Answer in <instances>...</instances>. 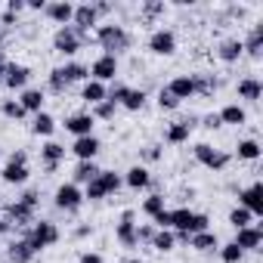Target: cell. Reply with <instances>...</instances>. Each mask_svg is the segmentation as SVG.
<instances>
[{
    "mask_svg": "<svg viewBox=\"0 0 263 263\" xmlns=\"http://www.w3.org/2000/svg\"><path fill=\"white\" fill-rule=\"evenodd\" d=\"M146 47H149L152 56H164V59H167V56L177 53V34H174L171 28H155V31L149 34Z\"/></svg>",
    "mask_w": 263,
    "mask_h": 263,
    "instance_id": "ba28073f",
    "label": "cell"
},
{
    "mask_svg": "<svg viewBox=\"0 0 263 263\" xmlns=\"http://www.w3.org/2000/svg\"><path fill=\"white\" fill-rule=\"evenodd\" d=\"M28 177H31L28 164H10V161H7L4 167H0V180H4L7 186H25Z\"/></svg>",
    "mask_w": 263,
    "mask_h": 263,
    "instance_id": "4316f807",
    "label": "cell"
},
{
    "mask_svg": "<svg viewBox=\"0 0 263 263\" xmlns=\"http://www.w3.org/2000/svg\"><path fill=\"white\" fill-rule=\"evenodd\" d=\"M71 235H74L78 241H81V238H90V235H93V226H90V223H81V226H74Z\"/></svg>",
    "mask_w": 263,
    "mask_h": 263,
    "instance_id": "91938a15",
    "label": "cell"
},
{
    "mask_svg": "<svg viewBox=\"0 0 263 263\" xmlns=\"http://www.w3.org/2000/svg\"><path fill=\"white\" fill-rule=\"evenodd\" d=\"M192 155H195V161H198L201 167H208V171H214V174H217V171H226L229 161H232L229 152H223V149H217V146H211V143H195Z\"/></svg>",
    "mask_w": 263,
    "mask_h": 263,
    "instance_id": "277c9868",
    "label": "cell"
},
{
    "mask_svg": "<svg viewBox=\"0 0 263 263\" xmlns=\"http://www.w3.org/2000/svg\"><path fill=\"white\" fill-rule=\"evenodd\" d=\"M164 90L174 96V99H192L195 96V81H192V74H177V78H171L167 84H164Z\"/></svg>",
    "mask_w": 263,
    "mask_h": 263,
    "instance_id": "ac0fdd59",
    "label": "cell"
},
{
    "mask_svg": "<svg viewBox=\"0 0 263 263\" xmlns=\"http://www.w3.org/2000/svg\"><path fill=\"white\" fill-rule=\"evenodd\" d=\"M4 74H7V59L0 56V84H4Z\"/></svg>",
    "mask_w": 263,
    "mask_h": 263,
    "instance_id": "be15d7a7",
    "label": "cell"
},
{
    "mask_svg": "<svg viewBox=\"0 0 263 263\" xmlns=\"http://www.w3.org/2000/svg\"><path fill=\"white\" fill-rule=\"evenodd\" d=\"M115 111H118V105H115V102H108V99H102L99 105H93V108H90L93 121H115Z\"/></svg>",
    "mask_w": 263,
    "mask_h": 263,
    "instance_id": "7bdbcfd3",
    "label": "cell"
},
{
    "mask_svg": "<svg viewBox=\"0 0 263 263\" xmlns=\"http://www.w3.org/2000/svg\"><path fill=\"white\" fill-rule=\"evenodd\" d=\"M7 161H10V164H28V152H25V149H13Z\"/></svg>",
    "mask_w": 263,
    "mask_h": 263,
    "instance_id": "6f0895ef",
    "label": "cell"
},
{
    "mask_svg": "<svg viewBox=\"0 0 263 263\" xmlns=\"http://www.w3.org/2000/svg\"><path fill=\"white\" fill-rule=\"evenodd\" d=\"M158 254H171L174 248H177V238H174V232L171 229H155V235H152V241H149Z\"/></svg>",
    "mask_w": 263,
    "mask_h": 263,
    "instance_id": "d590c367",
    "label": "cell"
},
{
    "mask_svg": "<svg viewBox=\"0 0 263 263\" xmlns=\"http://www.w3.org/2000/svg\"><path fill=\"white\" fill-rule=\"evenodd\" d=\"M115 238L121 248H137V211L134 208H124L115 226Z\"/></svg>",
    "mask_w": 263,
    "mask_h": 263,
    "instance_id": "8992f818",
    "label": "cell"
},
{
    "mask_svg": "<svg viewBox=\"0 0 263 263\" xmlns=\"http://www.w3.org/2000/svg\"><path fill=\"white\" fill-rule=\"evenodd\" d=\"M217 115H220V124H229V127H241V124H248V111H245V105H238V102L223 105Z\"/></svg>",
    "mask_w": 263,
    "mask_h": 263,
    "instance_id": "4dcf8cb0",
    "label": "cell"
},
{
    "mask_svg": "<svg viewBox=\"0 0 263 263\" xmlns=\"http://www.w3.org/2000/svg\"><path fill=\"white\" fill-rule=\"evenodd\" d=\"M0 251H4V248H0Z\"/></svg>",
    "mask_w": 263,
    "mask_h": 263,
    "instance_id": "003e7915",
    "label": "cell"
},
{
    "mask_svg": "<svg viewBox=\"0 0 263 263\" xmlns=\"http://www.w3.org/2000/svg\"><path fill=\"white\" fill-rule=\"evenodd\" d=\"M25 7H28V10H41V13H44V10H47V0H28Z\"/></svg>",
    "mask_w": 263,
    "mask_h": 263,
    "instance_id": "94428289",
    "label": "cell"
},
{
    "mask_svg": "<svg viewBox=\"0 0 263 263\" xmlns=\"http://www.w3.org/2000/svg\"><path fill=\"white\" fill-rule=\"evenodd\" d=\"M87 41H90V34H81L74 25H62V28H56V34H53V50H56L62 59H74L78 50H81Z\"/></svg>",
    "mask_w": 263,
    "mask_h": 263,
    "instance_id": "3957f363",
    "label": "cell"
},
{
    "mask_svg": "<svg viewBox=\"0 0 263 263\" xmlns=\"http://www.w3.org/2000/svg\"><path fill=\"white\" fill-rule=\"evenodd\" d=\"M28 81H31V68L25 62H7V74H4V87L7 90L22 93L28 87Z\"/></svg>",
    "mask_w": 263,
    "mask_h": 263,
    "instance_id": "30bf717a",
    "label": "cell"
},
{
    "mask_svg": "<svg viewBox=\"0 0 263 263\" xmlns=\"http://www.w3.org/2000/svg\"><path fill=\"white\" fill-rule=\"evenodd\" d=\"M90 81H99V84H108V81H115L118 78V71H121V62H118V56H108V53H99L90 65Z\"/></svg>",
    "mask_w": 263,
    "mask_h": 263,
    "instance_id": "52a82bcc",
    "label": "cell"
},
{
    "mask_svg": "<svg viewBox=\"0 0 263 263\" xmlns=\"http://www.w3.org/2000/svg\"><path fill=\"white\" fill-rule=\"evenodd\" d=\"M47 90H50V93H56V96H62V93L68 90V84H65V78L59 74V68H53V71L47 74Z\"/></svg>",
    "mask_w": 263,
    "mask_h": 263,
    "instance_id": "f6af8a7d",
    "label": "cell"
},
{
    "mask_svg": "<svg viewBox=\"0 0 263 263\" xmlns=\"http://www.w3.org/2000/svg\"><path fill=\"white\" fill-rule=\"evenodd\" d=\"M81 99L93 108V105H99L102 99H108V84H99V81H84V87H81Z\"/></svg>",
    "mask_w": 263,
    "mask_h": 263,
    "instance_id": "f1b7e54d",
    "label": "cell"
},
{
    "mask_svg": "<svg viewBox=\"0 0 263 263\" xmlns=\"http://www.w3.org/2000/svg\"><path fill=\"white\" fill-rule=\"evenodd\" d=\"M99 149H102V143H99L96 134H90V137H78V140L71 143V152H74L78 161H96Z\"/></svg>",
    "mask_w": 263,
    "mask_h": 263,
    "instance_id": "2e32d148",
    "label": "cell"
},
{
    "mask_svg": "<svg viewBox=\"0 0 263 263\" xmlns=\"http://www.w3.org/2000/svg\"><path fill=\"white\" fill-rule=\"evenodd\" d=\"M78 263H105V260H102V254H96V251H81V254H78Z\"/></svg>",
    "mask_w": 263,
    "mask_h": 263,
    "instance_id": "9f6ffc18",
    "label": "cell"
},
{
    "mask_svg": "<svg viewBox=\"0 0 263 263\" xmlns=\"http://www.w3.org/2000/svg\"><path fill=\"white\" fill-rule=\"evenodd\" d=\"M53 204H56V211L78 214V211H81V204H84V189H81V186H74L71 180H68V183H59V186H56V192H53Z\"/></svg>",
    "mask_w": 263,
    "mask_h": 263,
    "instance_id": "5b68a950",
    "label": "cell"
},
{
    "mask_svg": "<svg viewBox=\"0 0 263 263\" xmlns=\"http://www.w3.org/2000/svg\"><path fill=\"white\" fill-rule=\"evenodd\" d=\"M16 25H19V16H13L10 10L0 13V28H7V31H10V28H16Z\"/></svg>",
    "mask_w": 263,
    "mask_h": 263,
    "instance_id": "f5cc1de1",
    "label": "cell"
},
{
    "mask_svg": "<svg viewBox=\"0 0 263 263\" xmlns=\"http://www.w3.org/2000/svg\"><path fill=\"white\" fill-rule=\"evenodd\" d=\"M204 229H211V217H208V214H201V211H195V220H192V226H189V235L204 232Z\"/></svg>",
    "mask_w": 263,
    "mask_h": 263,
    "instance_id": "c3c4849f",
    "label": "cell"
},
{
    "mask_svg": "<svg viewBox=\"0 0 263 263\" xmlns=\"http://www.w3.org/2000/svg\"><path fill=\"white\" fill-rule=\"evenodd\" d=\"M146 99H149V93H146L143 87H127V93H124L121 105H124L127 111H140V108L146 105Z\"/></svg>",
    "mask_w": 263,
    "mask_h": 263,
    "instance_id": "e575fe53",
    "label": "cell"
},
{
    "mask_svg": "<svg viewBox=\"0 0 263 263\" xmlns=\"http://www.w3.org/2000/svg\"><path fill=\"white\" fill-rule=\"evenodd\" d=\"M59 74L65 78L68 87H71V84H84V81H90V68H87L84 62H78V59H65V62L59 65Z\"/></svg>",
    "mask_w": 263,
    "mask_h": 263,
    "instance_id": "44dd1931",
    "label": "cell"
},
{
    "mask_svg": "<svg viewBox=\"0 0 263 263\" xmlns=\"http://www.w3.org/2000/svg\"><path fill=\"white\" fill-rule=\"evenodd\" d=\"M124 93H127V84H111L108 87V102H115V105H121V99H124Z\"/></svg>",
    "mask_w": 263,
    "mask_h": 263,
    "instance_id": "f907efd6",
    "label": "cell"
},
{
    "mask_svg": "<svg viewBox=\"0 0 263 263\" xmlns=\"http://www.w3.org/2000/svg\"><path fill=\"white\" fill-rule=\"evenodd\" d=\"M161 211H164V195H161V192H152V195L143 198V214H146L149 220H155Z\"/></svg>",
    "mask_w": 263,
    "mask_h": 263,
    "instance_id": "f35d334b",
    "label": "cell"
},
{
    "mask_svg": "<svg viewBox=\"0 0 263 263\" xmlns=\"http://www.w3.org/2000/svg\"><path fill=\"white\" fill-rule=\"evenodd\" d=\"M127 263H143V260H140V257H134V260H127Z\"/></svg>",
    "mask_w": 263,
    "mask_h": 263,
    "instance_id": "e7e4bbea",
    "label": "cell"
},
{
    "mask_svg": "<svg viewBox=\"0 0 263 263\" xmlns=\"http://www.w3.org/2000/svg\"><path fill=\"white\" fill-rule=\"evenodd\" d=\"M245 254L248 251H263V226L260 223H251L245 229H235V238H232Z\"/></svg>",
    "mask_w": 263,
    "mask_h": 263,
    "instance_id": "7c38bea8",
    "label": "cell"
},
{
    "mask_svg": "<svg viewBox=\"0 0 263 263\" xmlns=\"http://www.w3.org/2000/svg\"><path fill=\"white\" fill-rule=\"evenodd\" d=\"M10 229H13V223H10V220H7V217H4V220H0V235H7V232H10Z\"/></svg>",
    "mask_w": 263,
    "mask_h": 263,
    "instance_id": "6125c7cd",
    "label": "cell"
},
{
    "mask_svg": "<svg viewBox=\"0 0 263 263\" xmlns=\"http://www.w3.org/2000/svg\"><path fill=\"white\" fill-rule=\"evenodd\" d=\"M235 93H238L241 102H260V96H263V84H260V78L248 74V78H241V81L235 84Z\"/></svg>",
    "mask_w": 263,
    "mask_h": 263,
    "instance_id": "603a6c76",
    "label": "cell"
},
{
    "mask_svg": "<svg viewBox=\"0 0 263 263\" xmlns=\"http://www.w3.org/2000/svg\"><path fill=\"white\" fill-rule=\"evenodd\" d=\"M238 208L251 211L254 217L263 214V183H260V180H254L251 186H245V189L238 192Z\"/></svg>",
    "mask_w": 263,
    "mask_h": 263,
    "instance_id": "8fae6325",
    "label": "cell"
},
{
    "mask_svg": "<svg viewBox=\"0 0 263 263\" xmlns=\"http://www.w3.org/2000/svg\"><path fill=\"white\" fill-rule=\"evenodd\" d=\"M4 10H10L13 16H19V13H25L28 7H25V0H7V7Z\"/></svg>",
    "mask_w": 263,
    "mask_h": 263,
    "instance_id": "680465c9",
    "label": "cell"
},
{
    "mask_svg": "<svg viewBox=\"0 0 263 263\" xmlns=\"http://www.w3.org/2000/svg\"><path fill=\"white\" fill-rule=\"evenodd\" d=\"M189 248H195L198 254H211V251H217V248H220V238H217V232H214V229H204V232L189 235Z\"/></svg>",
    "mask_w": 263,
    "mask_h": 263,
    "instance_id": "f546056e",
    "label": "cell"
},
{
    "mask_svg": "<svg viewBox=\"0 0 263 263\" xmlns=\"http://www.w3.org/2000/svg\"><path fill=\"white\" fill-rule=\"evenodd\" d=\"M158 158H161V146L158 143H152V146L143 149V161H158Z\"/></svg>",
    "mask_w": 263,
    "mask_h": 263,
    "instance_id": "11a10c76",
    "label": "cell"
},
{
    "mask_svg": "<svg viewBox=\"0 0 263 263\" xmlns=\"http://www.w3.org/2000/svg\"><path fill=\"white\" fill-rule=\"evenodd\" d=\"M62 127H65L68 134L78 140V137H90V134H93L96 121H93V115H90V111H74V115H68V118L62 121Z\"/></svg>",
    "mask_w": 263,
    "mask_h": 263,
    "instance_id": "4fadbf2b",
    "label": "cell"
},
{
    "mask_svg": "<svg viewBox=\"0 0 263 263\" xmlns=\"http://www.w3.org/2000/svg\"><path fill=\"white\" fill-rule=\"evenodd\" d=\"M180 105H183V102H180V99H174V96H171L164 87L158 90V108H161V111H177Z\"/></svg>",
    "mask_w": 263,
    "mask_h": 263,
    "instance_id": "7dc6e473",
    "label": "cell"
},
{
    "mask_svg": "<svg viewBox=\"0 0 263 263\" xmlns=\"http://www.w3.org/2000/svg\"><path fill=\"white\" fill-rule=\"evenodd\" d=\"M99 183H102L105 195H118V192H121V186H124L121 174H115V171H99Z\"/></svg>",
    "mask_w": 263,
    "mask_h": 263,
    "instance_id": "74e56055",
    "label": "cell"
},
{
    "mask_svg": "<svg viewBox=\"0 0 263 263\" xmlns=\"http://www.w3.org/2000/svg\"><path fill=\"white\" fill-rule=\"evenodd\" d=\"M28 245H31V251L34 254H41V251H47V248H53L59 238H62V232H59V226L53 223V220H34L31 226H28V232L22 235Z\"/></svg>",
    "mask_w": 263,
    "mask_h": 263,
    "instance_id": "7a4b0ae2",
    "label": "cell"
},
{
    "mask_svg": "<svg viewBox=\"0 0 263 263\" xmlns=\"http://www.w3.org/2000/svg\"><path fill=\"white\" fill-rule=\"evenodd\" d=\"M96 44L102 47V53L108 56H118L124 50H130V44H134V37H130L127 25H118V22H105V25H96Z\"/></svg>",
    "mask_w": 263,
    "mask_h": 263,
    "instance_id": "6da1fadb",
    "label": "cell"
},
{
    "mask_svg": "<svg viewBox=\"0 0 263 263\" xmlns=\"http://www.w3.org/2000/svg\"><path fill=\"white\" fill-rule=\"evenodd\" d=\"M44 13H47V19H50V22H56V25L62 28V25H71L74 4H71V0H50Z\"/></svg>",
    "mask_w": 263,
    "mask_h": 263,
    "instance_id": "e0dca14e",
    "label": "cell"
},
{
    "mask_svg": "<svg viewBox=\"0 0 263 263\" xmlns=\"http://www.w3.org/2000/svg\"><path fill=\"white\" fill-rule=\"evenodd\" d=\"M241 56H245V50H241V37H223V41H220V47H217V59H220L223 65H235Z\"/></svg>",
    "mask_w": 263,
    "mask_h": 263,
    "instance_id": "ffe728a7",
    "label": "cell"
},
{
    "mask_svg": "<svg viewBox=\"0 0 263 263\" xmlns=\"http://www.w3.org/2000/svg\"><path fill=\"white\" fill-rule=\"evenodd\" d=\"M217 254H220V260H223V263H241V260H245V251H241L235 241L220 245V248H217Z\"/></svg>",
    "mask_w": 263,
    "mask_h": 263,
    "instance_id": "60d3db41",
    "label": "cell"
},
{
    "mask_svg": "<svg viewBox=\"0 0 263 263\" xmlns=\"http://www.w3.org/2000/svg\"><path fill=\"white\" fill-rule=\"evenodd\" d=\"M155 235V226L152 223H137V245H149Z\"/></svg>",
    "mask_w": 263,
    "mask_h": 263,
    "instance_id": "681fc988",
    "label": "cell"
},
{
    "mask_svg": "<svg viewBox=\"0 0 263 263\" xmlns=\"http://www.w3.org/2000/svg\"><path fill=\"white\" fill-rule=\"evenodd\" d=\"M189 137H192V124H189V121H174V124H167V130H164V143H167V146H186Z\"/></svg>",
    "mask_w": 263,
    "mask_h": 263,
    "instance_id": "d4e9b609",
    "label": "cell"
},
{
    "mask_svg": "<svg viewBox=\"0 0 263 263\" xmlns=\"http://www.w3.org/2000/svg\"><path fill=\"white\" fill-rule=\"evenodd\" d=\"M31 134L34 137H44V140H50L53 134H56V118L44 108V111H37V115H31Z\"/></svg>",
    "mask_w": 263,
    "mask_h": 263,
    "instance_id": "83f0119b",
    "label": "cell"
},
{
    "mask_svg": "<svg viewBox=\"0 0 263 263\" xmlns=\"http://www.w3.org/2000/svg\"><path fill=\"white\" fill-rule=\"evenodd\" d=\"M260 143L254 140V137H245V140H238V146H235V158L238 161H260Z\"/></svg>",
    "mask_w": 263,
    "mask_h": 263,
    "instance_id": "836d02e7",
    "label": "cell"
},
{
    "mask_svg": "<svg viewBox=\"0 0 263 263\" xmlns=\"http://www.w3.org/2000/svg\"><path fill=\"white\" fill-rule=\"evenodd\" d=\"M201 127H208V130H220V127H223V124H220V115H217V111L204 115V118H201Z\"/></svg>",
    "mask_w": 263,
    "mask_h": 263,
    "instance_id": "db71d44e",
    "label": "cell"
},
{
    "mask_svg": "<svg viewBox=\"0 0 263 263\" xmlns=\"http://www.w3.org/2000/svg\"><path fill=\"white\" fill-rule=\"evenodd\" d=\"M19 201H22V204H28L31 211H37V201H41V192H37V189H25V192L19 195Z\"/></svg>",
    "mask_w": 263,
    "mask_h": 263,
    "instance_id": "816d5d0a",
    "label": "cell"
},
{
    "mask_svg": "<svg viewBox=\"0 0 263 263\" xmlns=\"http://www.w3.org/2000/svg\"><path fill=\"white\" fill-rule=\"evenodd\" d=\"M7 220H10L13 226H31L37 217H34V211H31L28 204H22V201L16 198V201L7 204Z\"/></svg>",
    "mask_w": 263,
    "mask_h": 263,
    "instance_id": "484cf974",
    "label": "cell"
},
{
    "mask_svg": "<svg viewBox=\"0 0 263 263\" xmlns=\"http://www.w3.org/2000/svg\"><path fill=\"white\" fill-rule=\"evenodd\" d=\"M34 251H31V245L25 241V238H13L10 245H7V263H34Z\"/></svg>",
    "mask_w": 263,
    "mask_h": 263,
    "instance_id": "cb8c5ba5",
    "label": "cell"
},
{
    "mask_svg": "<svg viewBox=\"0 0 263 263\" xmlns=\"http://www.w3.org/2000/svg\"><path fill=\"white\" fill-rule=\"evenodd\" d=\"M192 220H195V211L192 208H174L171 211V232H186L189 235Z\"/></svg>",
    "mask_w": 263,
    "mask_h": 263,
    "instance_id": "d6a6232c",
    "label": "cell"
},
{
    "mask_svg": "<svg viewBox=\"0 0 263 263\" xmlns=\"http://www.w3.org/2000/svg\"><path fill=\"white\" fill-rule=\"evenodd\" d=\"M99 171H102V167H99L96 161H78L74 171H71V183H74V186H87L90 180L99 177Z\"/></svg>",
    "mask_w": 263,
    "mask_h": 263,
    "instance_id": "1f68e13d",
    "label": "cell"
},
{
    "mask_svg": "<svg viewBox=\"0 0 263 263\" xmlns=\"http://www.w3.org/2000/svg\"><path fill=\"white\" fill-rule=\"evenodd\" d=\"M71 25H74L81 34H90V28L99 25V13H96V7H93V4H74Z\"/></svg>",
    "mask_w": 263,
    "mask_h": 263,
    "instance_id": "9a60e30c",
    "label": "cell"
},
{
    "mask_svg": "<svg viewBox=\"0 0 263 263\" xmlns=\"http://www.w3.org/2000/svg\"><path fill=\"white\" fill-rule=\"evenodd\" d=\"M241 50H245V56H251V59H260V56H263V22L251 25V31L241 37Z\"/></svg>",
    "mask_w": 263,
    "mask_h": 263,
    "instance_id": "d6986e66",
    "label": "cell"
},
{
    "mask_svg": "<svg viewBox=\"0 0 263 263\" xmlns=\"http://www.w3.org/2000/svg\"><path fill=\"white\" fill-rule=\"evenodd\" d=\"M121 180H124V186L127 189H134V192H146L149 186H152V171L146 167V164H134V167H127L124 174H121Z\"/></svg>",
    "mask_w": 263,
    "mask_h": 263,
    "instance_id": "9c48e42d",
    "label": "cell"
},
{
    "mask_svg": "<svg viewBox=\"0 0 263 263\" xmlns=\"http://www.w3.org/2000/svg\"><path fill=\"white\" fill-rule=\"evenodd\" d=\"M192 81H195V96L201 93V96H214L217 90H220V81L214 78V74H192Z\"/></svg>",
    "mask_w": 263,
    "mask_h": 263,
    "instance_id": "8d00e7d4",
    "label": "cell"
},
{
    "mask_svg": "<svg viewBox=\"0 0 263 263\" xmlns=\"http://www.w3.org/2000/svg\"><path fill=\"white\" fill-rule=\"evenodd\" d=\"M251 223H257V217H254L251 211H245V208H238V204L229 211V226H232V229H245V226H251Z\"/></svg>",
    "mask_w": 263,
    "mask_h": 263,
    "instance_id": "ab89813d",
    "label": "cell"
},
{
    "mask_svg": "<svg viewBox=\"0 0 263 263\" xmlns=\"http://www.w3.org/2000/svg\"><path fill=\"white\" fill-rule=\"evenodd\" d=\"M102 198H108V195H105V189H102V183L96 177V180H90L84 186V201H102Z\"/></svg>",
    "mask_w": 263,
    "mask_h": 263,
    "instance_id": "bcb514c9",
    "label": "cell"
},
{
    "mask_svg": "<svg viewBox=\"0 0 263 263\" xmlns=\"http://www.w3.org/2000/svg\"><path fill=\"white\" fill-rule=\"evenodd\" d=\"M164 13H167V7L161 4V0H146V4L140 7V16H143V19H149V22H152V19H158V16H164Z\"/></svg>",
    "mask_w": 263,
    "mask_h": 263,
    "instance_id": "ee69618b",
    "label": "cell"
},
{
    "mask_svg": "<svg viewBox=\"0 0 263 263\" xmlns=\"http://www.w3.org/2000/svg\"><path fill=\"white\" fill-rule=\"evenodd\" d=\"M19 105L28 111V115H37V111H44V102H47V93L41 90V87H25L19 96Z\"/></svg>",
    "mask_w": 263,
    "mask_h": 263,
    "instance_id": "7402d4cb",
    "label": "cell"
},
{
    "mask_svg": "<svg viewBox=\"0 0 263 263\" xmlns=\"http://www.w3.org/2000/svg\"><path fill=\"white\" fill-rule=\"evenodd\" d=\"M0 263H7V260H0Z\"/></svg>",
    "mask_w": 263,
    "mask_h": 263,
    "instance_id": "03108f58",
    "label": "cell"
},
{
    "mask_svg": "<svg viewBox=\"0 0 263 263\" xmlns=\"http://www.w3.org/2000/svg\"><path fill=\"white\" fill-rule=\"evenodd\" d=\"M0 115L10 118V121H22V118H28V111L19 105V99H4V102H0Z\"/></svg>",
    "mask_w": 263,
    "mask_h": 263,
    "instance_id": "b9f144b4",
    "label": "cell"
},
{
    "mask_svg": "<svg viewBox=\"0 0 263 263\" xmlns=\"http://www.w3.org/2000/svg\"><path fill=\"white\" fill-rule=\"evenodd\" d=\"M65 146L62 143H56V140H47L44 146H41V161H44V171L47 174H56L59 171V164L65 161Z\"/></svg>",
    "mask_w": 263,
    "mask_h": 263,
    "instance_id": "5bb4252c",
    "label": "cell"
}]
</instances>
